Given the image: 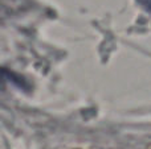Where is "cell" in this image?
I'll list each match as a JSON object with an SVG mask.
<instances>
[{
	"mask_svg": "<svg viewBox=\"0 0 151 149\" xmlns=\"http://www.w3.org/2000/svg\"><path fill=\"white\" fill-rule=\"evenodd\" d=\"M76 149H80V148H76Z\"/></svg>",
	"mask_w": 151,
	"mask_h": 149,
	"instance_id": "cell-1",
	"label": "cell"
}]
</instances>
